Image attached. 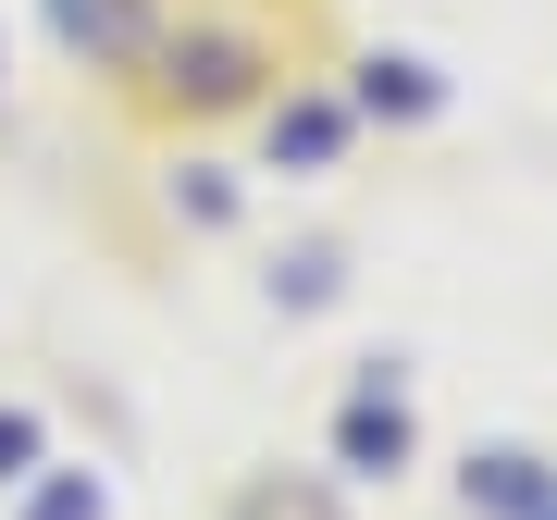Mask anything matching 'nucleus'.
Returning a JSON list of instances; mask_svg holds the SVG:
<instances>
[{
	"instance_id": "1",
	"label": "nucleus",
	"mask_w": 557,
	"mask_h": 520,
	"mask_svg": "<svg viewBox=\"0 0 557 520\" xmlns=\"http://www.w3.org/2000/svg\"><path fill=\"white\" fill-rule=\"evenodd\" d=\"M260 75H273V50H260V38H174V50H161V100H186V112L248 100Z\"/></svg>"
},
{
	"instance_id": "2",
	"label": "nucleus",
	"mask_w": 557,
	"mask_h": 520,
	"mask_svg": "<svg viewBox=\"0 0 557 520\" xmlns=\"http://www.w3.org/2000/svg\"><path fill=\"white\" fill-rule=\"evenodd\" d=\"M87 62H149V0H50Z\"/></svg>"
},
{
	"instance_id": "3",
	"label": "nucleus",
	"mask_w": 557,
	"mask_h": 520,
	"mask_svg": "<svg viewBox=\"0 0 557 520\" xmlns=\"http://www.w3.org/2000/svg\"><path fill=\"white\" fill-rule=\"evenodd\" d=\"M409 459V409L397 397H359L347 409V471H397Z\"/></svg>"
},
{
	"instance_id": "4",
	"label": "nucleus",
	"mask_w": 557,
	"mask_h": 520,
	"mask_svg": "<svg viewBox=\"0 0 557 520\" xmlns=\"http://www.w3.org/2000/svg\"><path fill=\"white\" fill-rule=\"evenodd\" d=\"M335 137H347V112H335V100H298V112H273V149H285V161H335Z\"/></svg>"
},
{
	"instance_id": "5",
	"label": "nucleus",
	"mask_w": 557,
	"mask_h": 520,
	"mask_svg": "<svg viewBox=\"0 0 557 520\" xmlns=\"http://www.w3.org/2000/svg\"><path fill=\"white\" fill-rule=\"evenodd\" d=\"M471 508H545V471L520 459V446L508 459H471Z\"/></svg>"
},
{
	"instance_id": "6",
	"label": "nucleus",
	"mask_w": 557,
	"mask_h": 520,
	"mask_svg": "<svg viewBox=\"0 0 557 520\" xmlns=\"http://www.w3.org/2000/svg\"><path fill=\"white\" fill-rule=\"evenodd\" d=\"M359 100H372V112H434L446 87H434V62H372V75H359Z\"/></svg>"
},
{
	"instance_id": "7",
	"label": "nucleus",
	"mask_w": 557,
	"mask_h": 520,
	"mask_svg": "<svg viewBox=\"0 0 557 520\" xmlns=\"http://www.w3.org/2000/svg\"><path fill=\"white\" fill-rule=\"evenodd\" d=\"M273 285H285V298H298V310H310V298H335V260H322V248H310V260H285V273H273Z\"/></svg>"
},
{
	"instance_id": "8",
	"label": "nucleus",
	"mask_w": 557,
	"mask_h": 520,
	"mask_svg": "<svg viewBox=\"0 0 557 520\" xmlns=\"http://www.w3.org/2000/svg\"><path fill=\"white\" fill-rule=\"evenodd\" d=\"M38 520H100V483H50V496H38Z\"/></svg>"
}]
</instances>
